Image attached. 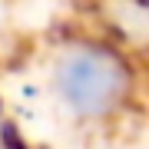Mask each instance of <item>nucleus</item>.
Masks as SVG:
<instances>
[{
    "label": "nucleus",
    "mask_w": 149,
    "mask_h": 149,
    "mask_svg": "<svg viewBox=\"0 0 149 149\" xmlns=\"http://www.w3.org/2000/svg\"><path fill=\"white\" fill-rule=\"evenodd\" d=\"M60 83H63L66 100L76 109H103L123 90V70L116 66V60L106 53H73L66 56L63 70H60Z\"/></svg>",
    "instance_id": "f257e3e1"
}]
</instances>
